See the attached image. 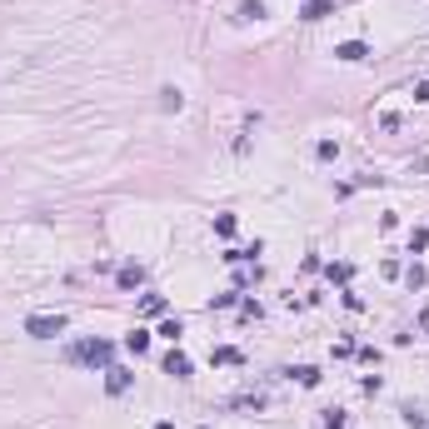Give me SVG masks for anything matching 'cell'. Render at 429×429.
I'll use <instances>...</instances> for the list:
<instances>
[{
	"label": "cell",
	"mask_w": 429,
	"mask_h": 429,
	"mask_svg": "<svg viewBox=\"0 0 429 429\" xmlns=\"http://www.w3.org/2000/svg\"><path fill=\"white\" fill-rule=\"evenodd\" d=\"M110 359H115V345H105V339H80V345H70V364L110 370Z\"/></svg>",
	"instance_id": "cell-1"
},
{
	"label": "cell",
	"mask_w": 429,
	"mask_h": 429,
	"mask_svg": "<svg viewBox=\"0 0 429 429\" xmlns=\"http://www.w3.org/2000/svg\"><path fill=\"white\" fill-rule=\"evenodd\" d=\"M26 335H30V339H55V335H66V315H30V319H26Z\"/></svg>",
	"instance_id": "cell-2"
},
{
	"label": "cell",
	"mask_w": 429,
	"mask_h": 429,
	"mask_svg": "<svg viewBox=\"0 0 429 429\" xmlns=\"http://www.w3.org/2000/svg\"><path fill=\"white\" fill-rule=\"evenodd\" d=\"M335 55H339V60H350V66H359V60L370 55V46H364V40H345V46H335Z\"/></svg>",
	"instance_id": "cell-3"
},
{
	"label": "cell",
	"mask_w": 429,
	"mask_h": 429,
	"mask_svg": "<svg viewBox=\"0 0 429 429\" xmlns=\"http://www.w3.org/2000/svg\"><path fill=\"white\" fill-rule=\"evenodd\" d=\"M165 375H175V379H185V375H190V355H180V350H170V355H165Z\"/></svg>",
	"instance_id": "cell-4"
},
{
	"label": "cell",
	"mask_w": 429,
	"mask_h": 429,
	"mask_svg": "<svg viewBox=\"0 0 429 429\" xmlns=\"http://www.w3.org/2000/svg\"><path fill=\"white\" fill-rule=\"evenodd\" d=\"M105 375H110V379H105V390H110V395H125V390H130V370H105Z\"/></svg>",
	"instance_id": "cell-5"
},
{
	"label": "cell",
	"mask_w": 429,
	"mask_h": 429,
	"mask_svg": "<svg viewBox=\"0 0 429 429\" xmlns=\"http://www.w3.org/2000/svg\"><path fill=\"white\" fill-rule=\"evenodd\" d=\"M335 10V0H305V10H299V15H305V20H325Z\"/></svg>",
	"instance_id": "cell-6"
},
{
	"label": "cell",
	"mask_w": 429,
	"mask_h": 429,
	"mask_svg": "<svg viewBox=\"0 0 429 429\" xmlns=\"http://www.w3.org/2000/svg\"><path fill=\"white\" fill-rule=\"evenodd\" d=\"M140 280H145V270H140V265H125V270H120V290H135Z\"/></svg>",
	"instance_id": "cell-7"
},
{
	"label": "cell",
	"mask_w": 429,
	"mask_h": 429,
	"mask_svg": "<svg viewBox=\"0 0 429 429\" xmlns=\"http://www.w3.org/2000/svg\"><path fill=\"white\" fill-rule=\"evenodd\" d=\"M125 350H130V355H145V350H150V335H145V330L125 335Z\"/></svg>",
	"instance_id": "cell-8"
},
{
	"label": "cell",
	"mask_w": 429,
	"mask_h": 429,
	"mask_svg": "<svg viewBox=\"0 0 429 429\" xmlns=\"http://www.w3.org/2000/svg\"><path fill=\"white\" fill-rule=\"evenodd\" d=\"M295 379L305 384V390H315V384H319V370H315V364H299V370H295Z\"/></svg>",
	"instance_id": "cell-9"
},
{
	"label": "cell",
	"mask_w": 429,
	"mask_h": 429,
	"mask_svg": "<svg viewBox=\"0 0 429 429\" xmlns=\"http://www.w3.org/2000/svg\"><path fill=\"white\" fill-rule=\"evenodd\" d=\"M260 15H265L260 0H245V6H240V20H260Z\"/></svg>",
	"instance_id": "cell-10"
},
{
	"label": "cell",
	"mask_w": 429,
	"mask_h": 429,
	"mask_svg": "<svg viewBox=\"0 0 429 429\" xmlns=\"http://www.w3.org/2000/svg\"><path fill=\"white\" fill-rule=\"evenodd\" d=\"M140 310H145V315H160V310H165V299H160V295H145V299H140Z\"/></svg>",
	"instance_id": "cell-11"
},
{
	"label": "cell",
	"mask_w": 429,
	"mask_h": 429,
	"mask_svg": "<svg viewBox=\"0 0 429 429\" xmlns=\"http://www.w3.org/2000/svg\"><path fill=\"white\" fill-rule=\"evenodd\" d=\"M160 95H165V100H160L165 110H180V105H185V95H180V90H160Z\"/></svg>",
	"instance_id": "cell-12"
},
{
	"label": "cell",
	"mask_w": 429,
	"mask_h": 429,
	"mask_svg": "<svg viewBox=\"0 0 429 429\" xmlns=\"http://www.w3.org/2000/svg\"><path fill=\"white\" fill-rule=\"evenodd\" d=\"M214 364H240V350H230V345L214 350Z\"/></svg>",
	"instance_id": "cell-13"
},
{
	"label": "cell",
	"mask_w": 429,
	"mask_h": 429,
	"mask_svg": "<svg viewBox=\"0 0 429 429\" xmlns=\"http://www.w3.org/2000/svg\"><path fill=\"white\" fill-rule=\"evenodd\" d=\"M325 429H345V415H339V410H330V415H325Z\"/></svg>",
	"instance_id": "cell-14"
},
{
	"label": "cell",
	"mask_w": 429,
	"mask_h": 429,
	"mask_svg": "<svg viewBox=\"0 0 429 429\" xmlns=\"http://www.w3.org/2000/svg\"><path fill=\"white\" fill-rule=\"evenodd\" d=\"M155 429H175V424H155Z\"/></svg>",
	"instance_id": "cell-15"
}]
</instances>
